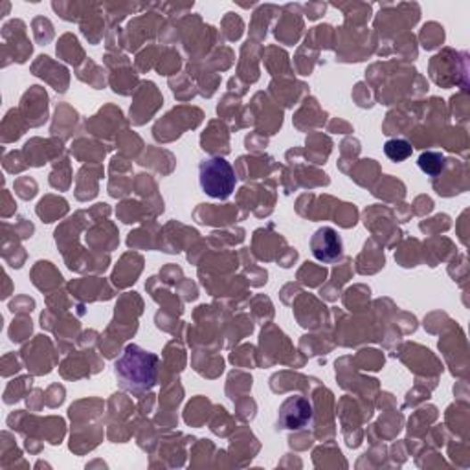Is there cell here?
<instances>
[{
    "label": "cell",
    "instance_id": "cell-4",
    "mask_svg": "<svg viewBox=\"0 0 470 470\" xmlns=\"http://www.w3.org/2000/svg\"><path fill=\"white\" fill-rule=\"evenodd\" d=\"M310 252L320 263L331 265L343 258V243L336 230L324 227L310 237Z\"/></svg>",
    "mask_w": 470,
    "mask_h": 470
},
{
    "label": "cell",
    "instance_id": "cell-3",
    "mask_svg": "<svg viewBox=\"0 0 470 470\" xmlns=\"http://www.w3.org/2000/svg\"><path fill=\"white\" fill-rule=\"evenodd\" d=\"M312 421V404L301 395H293L277 410L279 430H301Z\"/></svg>",
    "mask_w": 470,
    "mask_h": 470
},
{
    "label": "cell",
    "instance_id": "cell-6",
    "mask_svg": "<svg viewBox=\"0 0 470 470\" xmlns=\"http://www.w3.org/2000/svg\"><path fill=\"white\" fill-rule=\"evenodd\" d=\"M417 166L421 168L423 173L430 175V177H437L443 169H445V156L441 153H435V151H426L419 156Z\"/></svg>",
    "mask_w": 470,
    "mask_h": 470
},
{
    "label": "cell",
    "instance_id": "cell-5",
    "mask_svg": "<svg viewBox=\"0 0 470 470\" xmlns=\"http://www.w3.org/2000/svg\"><path fill=\"white\" fill-rule=\"evenodd\" d=\"M412 153H414L412 144L406 142V140H400V138H393V140H388L384 144V154L388 156L392 162L408 161L410 156H412Z\"/></svg>",
    "mask_w": 470,
    "mask_h": 470
},
{
    "label": "cell",
    "instance_id": "cell-1",
    "mask_svg": "<svg viewBox=\"0 0 470 470\" xmlns=\"http://www.w3.org/2000/svg\"><path fill=\"white\" fill-rule=\"evenodd\" d=\"M159 355L138 343H129L114 362V377L118 386L133 395H144L159 381Z\"/></svg>",
    "mask_w": 470,
    "mask_h": 470
},
{
    "label": "cell",
    "instance_id": "cell-2",
    "mask_svg": "<svg viewBox=\"0 0 470 470\" xmlns=\"http://www.w3.org/2000/svg\"><path fill=\"white\" fill-rule=\"evenodd\" d=\"M199 184L201 190L208 197L227 201L235 192L237 177L232 164L227 159L211 156V159L202 161L199 166Z\"/></svg>",
    "mask_w": 470,
    "mask_h": 470
}]
</instances>
